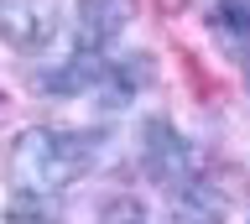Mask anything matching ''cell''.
I'll return each instance as SVG.
<instances>
[{"label": "cell", "mask_w": 250, "mask_h": 224, "mask_svg": "<svg viewBox=\"0 0 250 224\" xmlns=\"http://www.w3.org/2000/svg\"><path fill=\"white\" fill-rule=\"evenodd\" d=\"M94 157L89 136H73V130H47V125H26L5 151V172H11L16 193L21 198H52L73 183Z\"/></svg>", "instance_id": "1"}, {"label": "cell", "mask_w": 250, "mask_h": 224, "mask_svg": "<svg viewBox=\"0 0 250 224\" xmlns=\"http://www.w3.org/2000/svg\"><path fill=\"white\" fill-rule=\"evenodd\" d=\"M58 32V0H0V42L37 52Z\"/></svg>", "instance_id": "2"}, {"label": "cell", "mask_w": 250, "mask_h": 224, "mask_svg": "<svg viewBox=\"0 0 250 224\" xmlns=\"http://www.w3.org/2000/svg\"><path fill=\"white\" fill-rule=\"evenodd\" d=\"M141 167H146L162 188H177V183L193 177V157H188L183 136H177L167 120H146V130H141Z\"/></svg>", "instance_id": "3"}, {"label": "cell", "mask_w": 250, "mask_h": 224, "mask_svg": "<svg viewBox=\"0 0 250 224\" xmlns=\"http://www.w3.org/2000/svg\"><path fill=\"white\" fill-rule=\"evenodd\" d=\"M141 0H78V47H104L136 21Z\"/></svg>", "instance_id": "4"}, {"label": "cell", "mask_w": 250, "mask_h": 224, "mask_svg": "<svg viewBox=\"0 0 250 224\" xmlns=\"http://www.w3.org/2000/svg\"><path fill=\"white\" fill-rule=\"evenodd\" d=\"M172 204H177V214H183L188 224H214V219H224L229 198L219 188H208V177H188V183L172 188Z\"/></svg>", "instance_id": "5"}, {"label": "cell", "mask_w": 250, "mask_h": 224, "mask_svg": "<svg viewBox=\"0 0 250 224\" xmlns=\"http://www.w3.org/2000/svg\"><path fill=\"white\" fill-rule=\"evenodd\" d=\"M208 26H214L229 47L250 42V0H208Z\"/></svg>", "instance_id": "6"}, {"label": "cell", "mask_w": 250, "mask_h": 224, "mask_svg": "<svg viewBox=\"0 0 250 224\" xmlns=\"http://www.w3.org/2000/svg\"><path fill=\"white\" fill-rule=\"evenodd\" d=\"M99 224H146V214H141L136 204H115V208H109V214H104Z\"/></svg>", "instance_id": "7"}, {"label": "cell", "mask_w": 250, "mask_h": 224, "mask_svg": "<svg viewBox=\"0 0 250 224\" xmlns=\"http://www.w3.org/2000/svg\"><path fill=\"white\" fill-rule=\"evenodd\" d=\"M0 110H5V99H0Z\"/></svg>", "instance_id": "8"}]
</instances>
